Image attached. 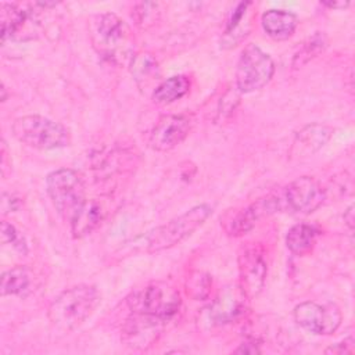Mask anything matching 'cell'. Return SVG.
<instances>
[{
  "label": "cell",
  "mask_w": 355,
  "mask_h": 355,
  "mask_svg": "<svg viewBox=\"0 0 355 355\" xmlns=\"http://www.w3.org/2000/svg\"><path fill=\"white\" fill-rule=\"evenodd\" d=\"M36 3L33 4H14L3 3L0 6L1 18V42L28 40L37 33L39 22L36 19Z\"/></svg>",
  "instance_id": "30bf717a"
},
{
  "label": "cell",
  "mask_w": 355,
  "mask_h": 355,
  "mask_svg": "<svg viewBox=\"0 0 355 355\" xmlns=\"http://www.w3.org/2000/svg\"><path fill=\"white\" fill-rule=\"evenodd\" d=\"M261 25L265 33L273 40H286L295 32L298 18L287 10L270 8L262 14Z\"/></svg>",
  "instance_id": "e0dca14e"
},
{
  "label": "cell",
  "mask_w": 355,
  "mask_h": 355,
  "mask_svg": "<svg viewBox=\"0 0 355 355\" xmlns=\"http://www.w3.org/2000/svg\"><path fill=\"white\" fill-rule=\"evenodd\" d=\"M11 132L19 143L43 151L64 148L71 143V133L64 125L42 115L17 118Z\"/></svg>",
  "instance_id": "3957f363"
},
{
  "label": "cell",
  "mask_w": 355,
  "mask_h": 355,
  "mask_svg": "<svg viewBox=\"0 0 355 355\" xmlns=\"http://www.w3.org/2000/svg\"><path fill=\"white\" fill-rule=\"evenodd\" d=\"M333 129L323 123H309L304 126L294 139V147L300 146V151L315 153L320 150L331 137Z\"/></svg>",
  "instance_id": "d6986e66"
},
{
  "label": "cell",
  "mask_w": 355,
  "mask_h": 355,
  "mask_svg": "<svg viewBox=\"0 0 355 355\" xmlns=\"http://www.w3.org/2000/svg\"><path fill=\"white\" fill-rule=\"evenodd\" d=\"M165 326V322L140 313H133L126 319L122 329V341L133 349H144L154 344Z\"/></svg>",
  "instance_id": "9a60e30c"
},
{
  "label": "cell",
  "mask_w": 355,
  "mask_h": 355,
  "mask_svg": "<svg viewBox=\"0 0 355 355\" xmlns=\"http://www.w3.org/2000/svg\"><path fill=\"white\" fill-rule=\"evenodd\" d=\"M326 354H337V355H343V354H354V338L352 337H347L343 341L330 345L329 348L324 349Z\"/></svg>",
  "instance_id": "f1b7e54d"
},
{
  "label": "cell",
  "mask_w": 355,
  "mask_h": 355,
  "mask_svg": "<svg viewBox=\"0 0 355 355\" xmlns=\"http://www.w3.org/2000/svg\"><path fill=\"white\" fill-rule=\"evenodd\" d=\"M191 126L193 121L186 114L164 115L151 129L148 144L155 151H169L189 136Z\"/></svg>",
  "instance_id": "7c38bea8"
},
{
  "label": "cell",
  "mask_w": 355,
  "mask_h": 355,
  "mask_svg": "<svg viewBox=\"0 0 355 355\" xmlns=\"http://www.w3.org/2000/svg\"><path fill=\"white\" fill-rule=\"evenodd\" d=\"M251 4V1H241L233 8L226 21V28L222 37V47H233L247 35L245 32L248 29L241 28V24H245V21L248 19V7Z\"/></svg>",
  "instance_id": "7402d4cb"
},
{
  "label": "cell",
  "mask_w": 355,
  "mask_h": 355,
  "mask_svg": "<svg viewBox=\"0 0 355 355\" xmlns=\"http://www.w3.org/2000/svg\"><path fill=\"white\" fill-rule=\"evenodd\" d=\"M282 205L294 214L308 215L315 212L326 200V190L312 176H301L284 189Z\"/></svg>",
  "instance_id": "9c48e42d"
},
{
  "label": "cell",
  "mask_w": 355,
  "mask_h": 355,
  "mask_svg": "<svg viewBox=\"0 0 355 355\" xmlns=\"http://www.w3.org/2000/svg\"><path fill=\"white\" fill-rule=\"evenodd\" d=\"M293 316L300 327L316 336L333 334L340 327L343 320L340 308L333 302H301L294 308Z\"/></svg>",
  "instance_id": "ba28073f"
},
{
  "label": "cell",
  "mask_w": 355,
  "mask_h": 355,
  "mask_svg": "<svg viewBox=\"0 0 355 355\" xmlns=\"http://www.w3.org/2000/svg\"><path fill=\"white\" fill-rule=\"evenodd\" d=\"M212 211L214 208L209 204H200L171 219L165 225L155 227L146 237L147 251L159 252L179 244L196 232L209 218Z\"/></svg>",
  "instance_id": "8992f818"
},
{
  "label": "cell",
  "mask_w": 355,
  "mask_h": 355,
  "mask_svg": "<svg viewBox=\"0 0 355 355\" xmlns=\"http://www.w3.org/2000/svg\"><path fill=\"white\" fill-rule=\"evenodd\" d=\"M234 352H237V354H259L261 349L258 348V345L254 341H245V343L240 344V347Z\"/></svg>",
  "instance_id": "f546056e"
},
{
  "label": "cell",
  "mask_w": 355,
  "mask_h": 355,
  "mask_svg": "<svg viewBox=\"0 0 355 355\" xmlns=\"http://www.w3.org/2000/svg\"><path fill=\"white\" fill-rule=\"evenodd\" d=\"M239 272H240V287L248 298L255 297L261 293L266 279V261L263 251L259 245L250 244L243 247L239 254Z\"/></svg>",
  "instance_id": "4fadbf2b"
},
{
  "label": "cell",
  "mask_w": 355,
  "mask_h": 355,
  "mask_svg": "<svg viewBox=\"0 0 355 355\" xmlns=\"http://www.w3.org/2000/svg\"><path fill=\"white\" fill-rule=\"evenodd\" d=\"M282 209V200L275 196H268L254 201L245 208L236 211L233 215H227L226 220L223 222V229L229 236L240 237L248 233L261 218Z\"/></svg>",
  "instance_id": "8fae6325"
},
{
  "label": "cell",
  "mask_w": 355,
  "mask_h": 355,
  "mask_svg": "<svg viewBox=\"0 0 355 355\" xmlns=\"http://www.w3.org/2000/svg\"><path fill=\"white\" fill-rule=\"evenodd\" d=\"M327 46V37L323 32H315L311 37H308L300 50L294 54L293 58V67L300 68L304 64H306L309 60L316 57L319 53H322Z\"/></svg>",
  "instance_id": "cb8c5ba5"
},
{
  "label": "cell",
  "mask_w": 355,
  "mask_h": 355,
  "mask_svg": "<svg viewBox=\"0 0 355 355\" xmlns=\"http://www.w3.org/2000/svg\"><path fill=\"white\" fill-rule=\"evenodd\" d=\"M211 287H212V279L208 273L202 270L190 272L184 280L186 294L194 301L205 300L211 293Z\"/></svg>",
  "instance_id": "d4e9b609"
},
{
  "label": "cell",
  "mask_w": 355,
  "mask_h": 355,
  "mask_svg": "<svg viewBox=\"0 0 355 355\" xmlns=\"http://www.w3.org/2000/svg\"><path fill=\"white\" fill-rule=\"evenodd\" d=\"M130 72L139 87H147L158 75V62L150 53H137L130 61Z\"/></svg>",
  "instance_id": "603a6c76"
},
{
  "label": "cell",
  "mask_w": 355,
  "mask_h": 355,
  "mask_svg": "<svg viewBox=\"0 0 355 355\" xmlns=\"http://www.w3.org/2000/svg\"><path fill=\"white\" fill-rule=\"evenodd\" d=\"M46 189L54 208L68 222L73 219L87 200L83 178L71 168L50 172L46 178Z\"/></svg>",
  "instance_id": "5b68a950"
},
{
  "label": "cell",
  "mask_w": 355,
  "mask_h": 355,
  "mask_svg": "<svg viewBox=\"0 0 355 355\" xmlns=\"http://www.w3.org/2000/svg\"><path fill=\"white\" fill-rule=\"evenodd\" d=\"M126 304L133 313L157 318L162 322L172 320L179 312L182 300L176 288L165 282H151L133 291Z\"/></svg>",
  "instance_id": "277c9868"
},
{
  "label": "cell",
  "mask_w": 355,
  "mask_h": 355,
  "mask_svg": "<svg viewBox=\"0 0 355 355\" xmlns=\"http://www.w3.org/2000/svg\"><path fill=\"white\" fill-rule=\"evenodd\" d=\"M1 243L3 244H11L14 248H17L21 252H26V243L24 236L15 229L14 225L3 220L1 222Z\"/></svg>",
  "instance_id": "4316f807"
},
{
  "label": "cell",
  "mask_w": 355,
  "mask_h": 355,
  "mask_svg": "<svg viewBox=\"0 0 355 355\" xmlns=\"http://www.w3.org/2000/svg\"><path fill=\"white\" fill-rule=\"evenodd\" d=\"M275 73L272 57L257 44H247L237 61L236 87L240 93H252L266 86Z\"/></svg>",
  "instance_id": "52a82bcc"
},
{
  "label": "cell",
  "mask_w": 355,
  "mask_h": 355,
  "mask_svg": "<svg viewBox=\"0 0 355 355\" xmlns=\"http://www.w3.org/2000/svg\"><path fill=\"white\" fill-rule=\"evenodd\" d=\"M189 90L190 79L184 75H175L157 85L151 93V98L157 104L166 105L184 97L189 93Z\"/></svg>",
  "instance_id": "ac0fdd59"
},
{
  "label": "cell",
  "mask_w": 355,
  "mask_h": 355,
  "mask_svg": "<svg viewBox=\"0 0 355 355\" xmlns=\"http://www.w3.org/2000/svg\"><path fill=\"white\" fill-rule=\"evenodd\" d=\"M349 1H322V6L333 8V10H344L347 7H349Z\"/></svg>",
  "instance_id": "4dcf8cb0"
},
{
  "label": "cell",
  "mask_w": 355,
  "mask_h": 355,
  "mask_svg": "<svg viewBox=\"0 0 355 355\" xmlns=\"http://www.w3.org/2000/svg\"><path fill=\"white\" fill-rule=\"evenodd\" d=\"M33 279L26 266H14L1 275V295L26 297L31 293Z\"/></svg>",
  "instance_id": "44dd1931"
},
{
  "label": "cell",
  "mask_w": 355,
  "mask_h": 355,
  "mask_svg": "<svg viewBox=\"0 0 355 355\" xmlns=\"http://www.w3.org/2000/svg\"><path fill=\"white\" fill-rule=\"evenodd\" d=\"M158 3H139L135 6V19L137 25L141 26H148L154 24V21L158 17Z\"/></svg>",
  "instance_id": "484cf974"
},
{
  "label": "cell",
  "mask_w": 355,
  "mask_h": 355,
  "mask_svg": "<svg viewBox=\"0 0 355 355\" xmlns=\"http://www.w3.org/2000/svg\"><path fill=\"white\" fill-rule=\"evenodd\" d=\"M354 220H355V218H354V205L351 204L348 208H347V211L344 212V222H345V225L352 230L354 229Z\"/></svg>",
  "instance_id": "1f68e13d"
},
{
  "label": "cell",
  "mask_w": 355,
  "mask_h": 355,
  "mask_svg": "<svg viewBox=\"0 0 355 355\" xmlns=\"http://www.w3.org/2000/svg\"><path fill=\"white\" fill-rule=\"evenodd\" d=\"M247 295L237 284L226 286L209 305L208 320L212 326H223L236 322L245 311Z\"/></svg>",
  "instance_id": "5bb4252c"
},
{
  "label": "cell",
  "mask_w": 355,
  "mask_h": 355,
  "mask_svg": "<svg viewBox=\"0 0 355 355\" xmlns=\"http://www.w3.org/2000/svg\"><path fill=\"white\" fill-rule=\"evenodd\" d=\"M1 93H3V96H1V101H6L7 94H6V86H4V85H1Z\"/></svg>",
  "instance_id": "d6a6232c"
},
{
  "label": "cell",
  "mask_w": 355,
  "mask_h": 355,
  "mask_svg": "<svg viewBox=\"0 0 355 355\" xmlns=\"http://www.w3.org/2000/svg\"><path fill=\"white\" fill-rule=\"evenodd\" d=\"M111 196H100L86 200L71 223V232L73 237H85L96 230L110 215L112 208Z\"/></svg>",
  "instance_id": "2e32d148"
},
{
  "label": "cell",
  "mask_w": 355,
  "mask_h": 355,
  "mask_svg": "<svg viewBox=\"0 0 355 355\" xmlns=\"http://www.w3.org/2000/svg\"><path fill=\"white\" fill-rule=\"evenodd\" d=\"M101 295L96 286L78 284L58 294L49 306L50 323L62 331L78 329L96 311Z\"/></svg>",
  "instance_id": "6da1fadb"
},
{
  "label": "cell",
  "mask_w": 355,
  "mask_h": 355,
  "mask_svg": "<svg viewBox=\"0 0 355 355\" xmlns=\"http://www.w3.org/2000/svg\"><path fill=\"white\" fill-rule=\"evenodd\" d=\"M319 230L308 223H297L291 226L286 234V245L294 255H305L311 252L316 243Z\"/></svg>",
  "instance_id": "ffe728a7"
},
{
  "label": "cell",
  "mask_w": 355,
  "mask_h": 355,
  "mask_svg": "<svg viewBox=\"0 0 355 355\" xmlns=\"http://www.w3.org/2000/svg\"><path fill=\"white\" fill-rule=\"evenodd\" d=\"M92 42L97 53L112 64L121 65L132 61L133 37L129 26L114 12L96 15L90 24Z\"/></svg>",
  "instance_id": "7a4b0ae2"
},
{
  "label": "cell",
  "mask_w": 355,
  "mask_h": 355,
  "mask_svg": "<svg viewBox=\"0 0 355 355\" xmlns=\"http://www.w3.org/2000/svg\"><path fill=\"white\" fill-rule=\"evenodd\" d=\"M239 93L240 92L237 90V87L234 90H229L225 93V96L220 98L219 111H218L220 116H226L227 114H230L234 110L236 104L239 103Z\"/></svg>",
  "instance_id": "83f0119b"
}]
</instances>
